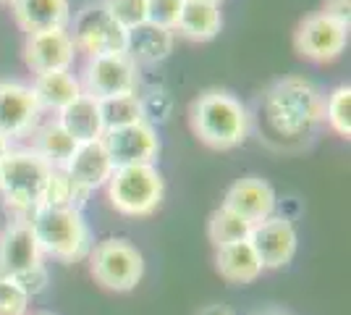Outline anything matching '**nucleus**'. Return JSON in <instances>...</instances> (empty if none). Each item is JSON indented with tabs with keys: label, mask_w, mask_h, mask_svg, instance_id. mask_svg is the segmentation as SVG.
Listing matches in <instances>:
<instances>
[{
	"label": "nucleus",
	"mask_w": 351,
	"mask_h": 315,
	"mask_svg": "<svg viewBox=\"0 0 351 315\" xmlns=\"http://www.w3.org/2000/svg\"><path fill=\"white\" fill-rule=\"evenodd\" d=\"M265 119L283 139H307L322 124L325 97L304 76H283L263 97Z\"/></svg>",
	"instance_id": "f257e3e1"
},
{
	"label": "nucleus",
	"mask_w": 351,
	"mask_h": 315,
	"mask_svg": "<svg viewBox=\"0 0 351 315\" xmlns=\"http://www.w3.org/2000/svg\"><path fill=\"white\" fill-rule=\"evenodd\" d=\"M191 129L213 150L239 148L249 132V113L244 103L226 90H205L197 95L189 110Z\"/></svg>",
	"instance_id": "f03ea898"
},
{
	"label": "nucleus",
	"mask_w": 351,
	"mask_h": 315,
	"mask_svg": "<svg viewBox=\"0 0 351 315\" xmlns=\"http://www.w3.org/2000/svg\"><path fill=\"white\" fill-rule=\"evenodd\" d=\"M27 221L43 255L56 257L58 263H79L92 250V234L82 210L37 205Z\"/></svg>",
	"instance_id": "7ed1b4c3"
},
{
	"label": "nucleus",
	"mask_w": 351,
	"mask_h": 315,
	"mask_svg": "<svg viewBox=\"0 0 351 315\" xmlns=\"http://www.w3.org/2000/svg\"><path fill=\"white\" fill-rule=\"evenodd\" d=\"M47 174L50 165L32 148H11L8 155L0 161V197L5 208L16 213V218H27L43 202Z\"/></svg>",
	"instance_id": "20e7f679"
},
{
	"label": "nucleus",
	"mask_w": 351,
	"mask_h": 315,
	"mask_svg": "<svg viewBox=\"0 0 351 315\" xmlns=\"http://www.w3.org/2000/svg\"><path fill=\"white\" fill-rule=\"evenodd\" d=\"M105 189L113 210H118L121 215L145 218L162 205L165 179L158 171V165L152 163L121 165V168H113Z\"/></svg>",
	"instance_id": "39448f33"
},
{
	"label": "nucleus",
	"mask_w": 351,
	"mask_h": 315,
	"mask_svg": "<svg viewBox=\"0 0 351 315\" xmlns=\"http://www.w3.org/2000/svg\"><path fill=\"white\" fill-rule=\"evenodd\" d=\"M89 270L103 289L132 292L145 276V257L129 240L108 237L89 250Z\"/></svg>",
	"instance_id": "423d86ee"
},
{
	"label": "nucleus",
	"mask_w": 351,
	"mask_h": 315,
	"mask_svg": "<svg viewBox=\"0 0 351 315\" xmlns=\"http://www.w3.org/2000/svg\"><path fill=\"white\" fill-rule=\"evenodd\" d=\"M69 34H71L76 53H87L89 58L126 53V37H129V32L108 14L103 0L87 3L79 14L73 16V27Z\"/></svg>",
	"instance_id": "0eeeda50"
},
{
	"label": "nucleus",
	"mask_w": 351,
	"mask_h": 315,
	"mask_svg": "<svg viewBox=\"0 0 351 315\" xmlns=\"http://www.w3.org/2000/svg\"><path fill=\"white\" fill-rule=\"evenodd\" d=\"M79 84H82V92L92 95L95 100L134 95L139 87V66L126 53L95 56L87 60Z\"/></svg>",
	"instance_id": "6e6552de"
},
{
	"label": "nucleus",
	"mask_w": 351,
	"mask_h": 315,
	"mask_svg": "<svg viewBox=\"0 0 351 315\" xmlns=\"http://www.w3.org/2000/svg\"><path fill=\"white\" fill-rule=\"evenodd\" d=\"M346 43H349V27L338 24L336 19L325 16L322 11L304 16L293 34L296 53L302 58L320 60V63L338 58Z\"/></svg>",
	"instance_id": "1a4fd4ad"
},
{
	"label": "nucleus",
	"mask_w": 351,
	"mask_h": 315,
	"mask_svg": "<svg viewBox=\"0 0 351 315\" xmlns=\"http://www.w3.org/2000/svg\"><path fill=\"white\" fill-rule=\"evenodd\" d=\"M103 145L116 168L121 165H142L158 161L160 155V139L152 124L136 121L129 126H118L103 135Z\"/></svg>",
	"instance_id": "9d476101"
},
{
	"label": "nucleus",
	"mask_w": 351,
	"mask_h": 315,
	"mask_svg": "<svg viewBox=\"0 0 351 315\" xmlns=\"http://www.w3.org/2000/svg\"><path fill=\"white\" fill-rule=\"evenodd\" d=\"M249 244L254 247L265 270L286 268L296 255V250H299V234L293 229L291 218L270 215V218L252 226Z\"/></svg>",
	"instance_id": "9b49d317"
},
{
	"label": "nucleus",
	"mask_w": 351,
	"mask_h": 315,
	"mask_svg": "<svg viewBox=\"0 0 351 315\" xmlns=\"http://www.w3.org/2000/svg\"><path fill=\"white\" fill-rule=\"evenodd\" d=\"M40 116H43V108L29 84L0 82V135L5 139H19L34 132Z\"/></svg>",
	"instance_id": "f8f14e48"
},
{
	"label": "nucleus",
	"mask_w": 351,
	"mask_h": 315,
	"mask_svg": "<svg viewBox=\"0 0 351 315\" xmlns=\"http://www.w3.org/2000/svg\"><path fill=\"white\" fill-rule=\"evenodd\" d=\"M76 58V47L69 30H47L27 34L24 63L32 74H50V71H71Z\"/></svg>",
	"instance_id": "ddd939ff"
},
{
	"label": "nucleus",
	"mask_w": 351,
	"mask_h": 315,
	"mask_svg": "<svg viewBox=\"0 0 351 315\" xmlns=\"http://www.w3.org/2000/svg\"><path fill=\"white\" fill-rule=\"evenodd\" d=\"M223 208L234 210L236 215H241L244 221L254 226L276 215L278 197L273 184L265 181L263 176H244L228 187V192L223 197Z\"/></svg>",
	"instance_id": "4468645a"
},
{
	"label": "nucleus",
	"mask_w": 351,
	"mask_h": 315,
	"mask_svg": "<svg viewBox=\"0 0 351 315\" xmlns=\"http://www.w3.org/2000/svg\"><path fill=\"white\" fill-rule=\"evenodd\" d=\"M43 263V250L27 218H14L0 234V273L19 276Z\"/></svg>",
	"instance_id": "2eb2a0df"
},
{
	"label": "nucleus",
	"mask_w": 351,
	"mask_h": 315,
	"mask_svg": "<svg viewBox=\"0 0 351 315\" xmlns=\"http://www.w3.org/2000/svg\"><path fill=\"white\" fill-rule=\"evenodd\" d=\"M113 168H116V165H113L110 155L105 150L103 139L79 142V145L73 148L71 158L63 165V171L71 176L73 184H76L79 189H84L87 195L108 184Z\"/></svg>",
	"instance_id": "dca6fc26"
},
{
	"label": "nucleus",
	"mask_w": 351,
	"mask_h": 315,
	"mask_svg": "<svg viewBox=\"0 0 351 315\" xmlns=\"http://www.w3.org/2000/svg\"><path fill=\"white\" fill-rule=\"evenodd\" d=\"M16 24L27 34L47 30H66L71 24L69 0H14L11 3Z\"/></svg>",
	"instance_id": "f3484780"
},
{
	"label": "nucleus",
	"mask_w": 351,
	"mask_h": 315,
	"mask_svg": "<svg viewBox=\"0 0 351 315\" xmlns=\"http://www.w3.org/2000/svg\"><path fill=\"white\" fill-rule=\"evenodd\" d=\"M173 43H176L173 30H165V27L145 21V24L129 30L126 56L136 66H155V63H160V60H165L173 53Z\"/></svg>",
	"instance_id": "a211bd4d"
},
{
	"label": "nucleus",
	"mask_w": 351,
	"mask_h": 315,
	"mask_svg": "<svg viewBox=\"0 0 351 315\" xmlns=\"http://www.w3.org/2000/svg\"><path fill=\"white\" fill-rule=\"evenodd\" d=\"M56 119L60 126L73 137V142H92V139H103V113H100V100H95L92 95H79L71 105H66Z\"/></svg>",
	"instance_id": "6ab92c4d"
},
{
	"label": "nucleus",
	"mask_w": 351,
	"mask_h": 315,
	"mask_svg": "<svg viewBox=\"0 0 351 315\" xmlns=\"http://www.w3.org/2000/svg\"><path fill=\"white\" fill-rule=\"evenodd\" d=\"M215 270L228 284H252L263 276L265 268L249 240H241L215 250Z\"/></svg>",
	"instance_id": "aec40b11"
},
{
	"label": "nucleus",
	"mask_w": 351,
	"mask_h": 315,
	"mask_svg": "<svg viewBox=\"0 0 351 315\" xmlns=\"http://www.w3.org/2000/svg\"><path fill=\"white\" fill-rule=\"evenodd\" d=\"M220 27H223L220 5L207 3V0H184L173 32H178L186 40H194V43H207V40L218 37Z\"/></svg>",
	"instance_id": "412c9836"
},
{
	"label": "nucleus",
	"mask_w": 351,
	"mask_h": 315,
	"mask_svg": "<svg viewBox=\"0 0 351 315\" xmlns=\"http://www.w3.org/2000/svg\"><path fill=\"white\" fill-rule=\"evenodd\" d=\"M32 92L43 110L60 113L66 105H71L82 95V84L71 71H50V74H37Z\"/></svg>",
	"instance_id": "4be33fe9"
},
{
	"label": "nucleus",
	"mask_w": 351,
	"mask_h": 315,
	"mask_svg": "<svg viewBox=\"0 0 351 315\" xmlns=\"http://www.w3.org/2000/svg\"><path fill=\"white\" fill-rule=\"evenodd\" d=\"M73 148H76L73 137L60 126L58 119L37 124L34 139H32V150L37 152L50 168H63L66 161L71 158Z\"/></svg>",
	"instance_id": "5701e85b"
},
{
	"label": "nucleus",
	"mask_w": 351,
	"mask_h": 315,
	"mask_svg": "<svg viewBox=\"0 0 351 315\" xmlns=\"http://www.w3.org/2000/svg\"><path fill=\"white\" fill-rule=\"evenodd\" d=\"M84 202H87V192H84V189H79L63 168H50L47 181H45L43 202H40V205H47V208L82 210L84 208Z\"/></svg>",
	"instance_id": "b1692460"
},
{
	"label": "nucleus",
	"mask_w": 351,
	"mask_h": 315,
	"mask_svg": "<svg viewBox=\"0 0 351 315\" xmlns=\"http://www.w3.org/2000/svg\"><path fill=\"white\" fill-rule=\"evenodd\" d=\"M249 231L252 224L244 221L241 215H236L234 210L223 208L210 213V221H207V237L213 242V247H226V244H234V242L249 240Z\"/></svg>",
	"instance_id": "393cba45"
},
{
	"label": "nucleus",
	"mask_w": 351,
	"mask_h": 315,
	"mask_svg": "<svg viewBox=\"0 0 351 315\" xmlns=\"http://www.w3.org/2000/svg\"><path fill=\"white\" fill-rule=\"evenodd\" d=\"M100 113H103L105 132L118 129V126H129V124H136V121H145V116H142V103H139V92L100 100Z\"/></svg>",
	"instance_id": "a878e982"
},
{
	"label": "nucleus",
	"mask_w": 351,
	"mask_h": 315,
	"mask_svg": "<svg viewBox=\"0 0 351 315\" xmlns=\"http://www.w3.org/2000/svg\"><path fill=\"white\" fill-rule=\"evenodd\" d=\"M322 121H328V126L338 137L349 139L351 137V87L349 84H338L336 90L328 95Z\"/></svg>",
	"instance_id": "bb28decb"
},
{
	"label": "nucleus",
	"mask_w": 351,
	"mask_h": 315,
	"mask_svg": "<svg viewBox=\"0 0 351 315\" xmlns=\"http://www.w3.org/2000/svg\"><path fill=\"white\" fill-rule=\"evenodd\" d=\"M108 14L129 32L147 21V0H103Z\"/></svg>",
	"instance_id": "cd10ccee"
},
{
	"label": "nucleus",
	"mask_w": 351,
	"mask_h": 315,
	"mask_svg": "<svg viewBox=\"0 0 351 315\" xmlns=\"http://www.w3.org/2000/svg\"><path fill=\"white\" fill-rule=\"evenodd\" d=\"M29 294L11 276L0 273V315H27Z\"/></svg>",
	"instance_id": "c85d7f7f"
},
{
	"label": "nucleus",
	"mask_w": 351,
	"mask_h": 315,
	"mask_svg": "<svg viewBox=\"0 0 351 315\" xmlns=\"http://www.w3.org/2000/svg\"><path fill=\"white\" fill-rule=\"evenodd\" d=\"M139 103H142V116H145L147 124H162L171 116V95L165 90H149L145 95H139Z\"/></svg>",
	"instance_id": "c756f323"
},
{
	"label": "nucleus",
	"mask_w": 351,
	"mask_h": 315,
	"mask_svg": "<svg viewBox=\"0 0 351 315\" xmlns=\"http://www.w3.org/2000/svg\"><path fill=\"white\" fill-rule=\"evenodd\" d=\"M184 0H147V21L165 30H173L176 19L181 14Z\"/></svg>",
	"instance_id": "7c9ffc66"
},
{
	"label": "nucleus",
	"mask_w": 351,
	"mask_h": 315,
	"mask_svg": "<svg viewBox=\"0 0 351 315\" xmlns=\"http://www.w3.org/2000/svg\"><path fill=\"white\" fill-rule=\"evenodd\" d=\"M16 284L21 286L29 297H34V294H43L45 289H47V284H50V273H47V268H45V263H40V266H34V268L24 270V273H19V276H11Z\"/></svg>",
	"instance_id": "2f4dec72"
},
{
	"label": "nucleus",
	"mask_w": 351,
	"mask_h": 315,
	"mask_svg": "<svg viewBox=\"0 0 351 315\" xmlns=\"http://www.w3.org/2000/svg\"><path fill=\"white\" fill-rule=\"evenodd\" d=\"M322 14L336 19L338 24L349 27L351 21V0H322Z\"/></svg>",
	"instance_id": "473e14b6"
},
{
	"label": "nucleus",
	"mask_w": 351,
	"mask_h": 315,
	"mask_svg": "<svg viewBox=\"0 0 351 315\" xmlns=\"http://www.w3.org/2000/svg\"><path fill=\"white\" fill-rule=\"evenodd\" d=\"M199 315H234V313H231L226 305H207V307Z\"/></svg>",
	"instance_id": "72a5a7b5"
},
{
	"label": "nucleus",
	"mask_w": 351,
	"mask_h": 315,
	"mask_svg": "<svg viewBox=\"0 0 351 315\" xmlns=\"http://www.w3.org/2000/svg\"><path fill=\"white\" fill-rule=\"evenodd\" d=\"M8 150H11V139H5V137L0 135V161L8 155Z\"/></svg>",
	"instance_id": "f704fd0d"
},
{
	"label": "nucleus",
	"mask_w": 351,
	"mask_h": 315,
	"mask_svg": "<svg viewBox=\"0 0 351 315\" xmlns=\"http://www.w3.org/2000/svg\"><path fill=\"white\" fill-rule=\"evenodd\" d=\"M207 3H215V5H220V3H223V0H207Z\"/></svg>",
	"instance_id": "c9c22d12"
},
{
	"label": "nucleus",
	"mask_w": 351,
	"mask_h": 315,
	"mask_svg": "<svg viewBox=\"0 0 351 315\" xmlns=\"http://www.w3.org/2000/svg\"><path fill=\"white\" fill-rule=\"evenodd\" d=\"M3 3H14V0H3Z\"/></svg>",
	"instance_id": "e433bc0d"
},
{
	"label": "nucleus",
	"mask_w": 351,
	"mask_h": 315,
	"mask_svg": "<svg viewBox=\"0 0 351 315\" xmlns=\"http://www.w3.org/2000/svg\"><path fill=\"white\" fill-rule=\"evenodd\" d=\"M267 315H280V313H267Z\"/></svg>",
	"instance_id": "4c0bfd02"
},
{
	"label": "nucleus",
	"mask_w": 351,
	"mask_h": 315,
	"mask_svg": "<svg viewBox=\"0 0 351 315\" xmlns=\"http://www.w3.org/2000/svg\"><path fill=\"white\" fill-rule=\"evenodd\" d=\"M40 315H45V313H40Z\"/></svg>",
	"instance_id": "58836bf2"
}]
</instances>
